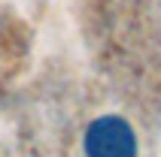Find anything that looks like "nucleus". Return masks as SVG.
I'll use <instances>...</instances> for the list:
<instances>
[{
	"label": "nucleus",
	"mask_w": 161,
	"mask_h": 157,
	"mask_svg": "<svg viewBox=\"0 0 161 157\" xmlns=\"http://www.w3.org/2000/svg\"><path fill=\"white\" fill-rule=\"evenodd\" d=\"M85 154L88 157H137V136L125 118L107 115L91 121L85 133Z\"/></svg>",
	"instance_id": "f257e3e1"
}]
</instances>
